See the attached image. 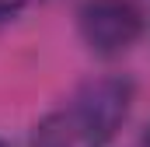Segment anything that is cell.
Returning <instances> with one entry per match:
<instances>
[{
	"label": "cell",
	"instance_id": "obj_1",
	"mask_svg": "<svg viewBox=\"0 0 150 147\" xmlns=\"http://www.w3.org/2000/svg\"><path fill=\"white\" fill-rule=\"evenodd\" d=\"M133 81L122 74L91 77L74 95L38 119L32 147H108L133 109Z\"/></svg>",
	"mask_w": 150,
	"mask_h": 147
},
{
	"label": "cell",
	"instance_id": "obj_2",
	"mask_svg": "<svg viewBox=\"0 0 150 147\" xmlns=\"http://www.w3.org/2000/svg\"><path fill=\"white\" fill-rule=\"evenodd\" d=\"M77 32L94 56L119 60L143 35V11L136 0H84L77 11Z\"/></svg>",
	"mask_w": 150,
	"mask_h": 147
},
{
	"label": "cell",
	"instance_id": "obj_3",
	"mask_svg": "<svg viewBox=\"0 0 150 147\" xmlns=\"http://www.w3.org/2000/svg\"><path fill=\"white\" fill-rule=\"evenodd\" d=\"M35 0H0V21H11V18H18L21 11H28Z\"/></svg>",
	"mask_w": 150,
	"mask_h": 147
},
{
	"label": "cell",
	"instance_id": "obj_4",
	"mask_svg": "<svg viewBox=\"0 0 150 147\" xmlns=\"http://www.w3.org/2000/svg\"><path fill=\"white\" fill-rule=\"evenodd\" d=\"M140 147H150V126L143 130V140H140Z\"/></svg>",
	"mask_w": 150,
	"mask_h": 147
},
{
	"label": "cell",
	"instance_id": "obj_5",
	"mask_svg": "<svg viewBox=\"0 0 150 147\" xmlns=\"http://www.w3.org/2000/svg\"><path fill=\"white\" fill-rule=\"evenodd\" d=\"M0 147H11V144H7V140H4V137H0Z\"/></svg>",
	"mask_w": 150,
	"mask_h": 147
}]
</instances>
